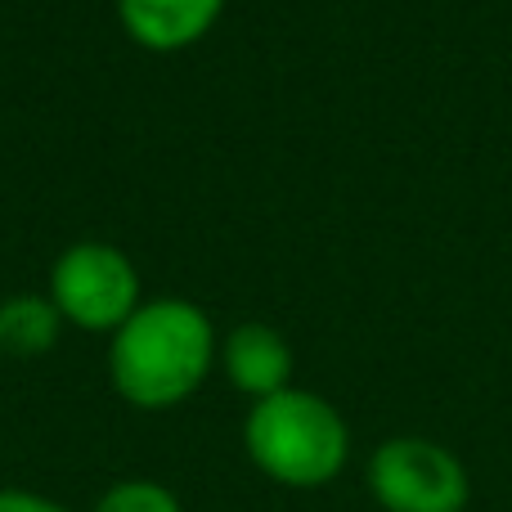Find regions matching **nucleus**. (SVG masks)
<instances>
[{"label":"nucleus","instance_id":"f257e3e1","mask_svg":"<svg viewBox=\"0 0 512 512\" xmlns=\"http://www.w3.org/2000/svg\"><path fill=\"white\" fill-rule=\"evenodd\" d=\"M221 364V337L198 301L153 297L108 337V378L135 409H176Z\"/></svg>","mask_w":512,"mask_h":512},{"label":"nucleus","instance_id":"f03ea898","mask_svg":"<svg viewBox=\"0 0 512 512\" xmlns=\"http://www.w3.org/2000/svg\"><path fill=\"white\" fill-rule=\"evenodd\" d=\"M243 450L252 468L288 490H319L342 477L351 459V427L324 396L288 387L256 400L243 418Z\"/></svg>","mask_w":512,"mask_h":512},{"label":"nucleus","instance_id":"7ed1b4c3","mask_svg":"<svg viewBox=\"0 0 512 512\" xmlns=\"http://www.w3.org/2000/svg\"><path fill=\"white\" fill-rule=\"evenodd\" d=\"M50 301L59 306L63 324L81 328V333L113 337L144 306L140 270L113 243H99V239L72 243L50 265Z\"/></svg>","mask_w":512,"mask_h":512},{"label":"nucleus","instance_id":"20e7f679","mask_svg":"<svg viewBox=\"0 0 512 512\" xmlns=\"http://www.w3.org/2000/svg\"><path fill=\"white\" fill-rule=\"evenodd\" d=\"M364 481L382 512H463L472 499L463 459L427 436L382 441L364 468Z\"/></svg>","mask_w":512,"mask_h":512},{"label":"nucleus","instance_id":"39448f33","mask_svg":"<svg viewBox=\"0 0 512 512\" xmlns=\"http://www.w3.org/2000/svg\"><path fill=\"white\" fill-rule=\"evenodd\" d=\"M225 14V0H117V23L135 45L176 54L198 45Z\"/></svg>","mask_w":512,"mask_h":512},{"label":"nucleus","instance_id":"423d86ee","mask_svg":"<svg viewBox=\"0 0 512 512\" xmlns=\"http://www.w3.org/2000/svg\"><path fill=\"white\" fill-rule=\"evenodd\" d=\"M221 369L230 387L256 405L292 387V346L270 324H234L221 337Z\"/></svg>","mask_w":512,"mask_h":512},{"label":"nucleus","instance_id":"0eeeda50","mask_svg":"<svg viewBox=\"0 0 512 512\" xmlns=\"http://www.w3.org/2000/svg\"><path fill=\"white\" fill-rule=\"evenodd\" d=\"M59 337H63V315L50 297L18 292V297L0 301V355L32 360V355L54 351Z\"/></svg>","mask_w":512,"mask_h":512},{"label":"nucleus","instance_id":"6e6552de","mask_svg":"<svg viewBox=\"0 0 512 512\" xmlns=\"http://www.w3.org/2000/svg\"><path fill=\"white\" fill-rule=\"evenodd\" d=\"M90 512H185V508H180L176 490H167L162 481L126 477V481H113Z\"/></svg>","mask_w":512,"mask_h":512},{"label":"nucleus","instance_id":"1a4fd4ad","mask_svg":"<svg viewBox=\"0 0 512 512\" xmlns=\"http://www.w3.org/2000/svg\"><path fill=\"white\" fill-rule=\"evenodd\" d=\"M0 512H72V508H63L50 495H36V490L9 486V490H0Z\"/></svg>","mask_w":512,"mask_h":512},{"label":"nucleus","instance_id":"9d476101","mask_svg":"<svg viewBox=\"0 0 512 512\" xmlns=\"http://www.w3.org/2000/svg\"><path fill=\"white\" fill-rule=\"evenodd\" d=\"M0 360H5V355H0Z\"/></svg>","mask_w":512,"mask_h":512}]
</instances>
